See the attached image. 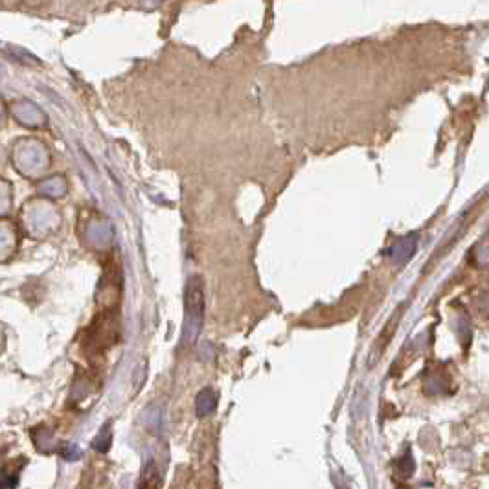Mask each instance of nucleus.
Instances as JSON below:
<instances>
[{"mask_svg":"<svg viewBox=\"0 0 489 489\" xmlns=\"http://www.w3.org/2000/svg\"><path fill=\"white\" fill-rule=\"evenodd\" d=\"M205 324V287L200 276H191L184 294V327H182V346L195 344Z\"/></svg>","mask_w":489,"mask_h":489,"instance_id":"nucleus-1","label":"nucleus"},{"mask_svg":"<svg viewBox=\"0 0 489 489\" xmlns=\"http://www.w3.org/2000/svg\"><path fill=\"white\" fill-rule=\"evenodd\" d=\"M162 485V478H160V471L153 460L147 461V466L142 471L140 476L138 489H160Z\"/></svg>","mask_w":489,"mask_h":489,"instance_id":"nucleus-2","label":"nucleus"},{"mask_svg":"<svg viewBox=\"0 0 489 489\" xmlns=\"http://www.w3.org/2000/svg\"><path fill=\"white\" fill-rule=\"evenodd\" d=\"M215 409H217V396H215V392L212 388L200 390L199 396H197V414L200 418H205V416L214 414Z\"/></svg>","mask_w":489,"mask_h":489,"instance_id":"nucleus-3","label":"nucleus"},{"mask_svg":"<svg viewBox=\"0 0 489 489\" xmlns=\"http://www.w3.org/2000/svg\"><path fill=\"white\" fill-rule=\"evenodd\" d=\"M111 443H112V430H111V423H107L102 430H99L98 438L94 440L92 445L96 451L107 452L109 449H111Z\"/></svg>","mask_w":489,"mask_h":489,"instance_id":"nucleus-4","label":"nucleus"}]
</instances>
